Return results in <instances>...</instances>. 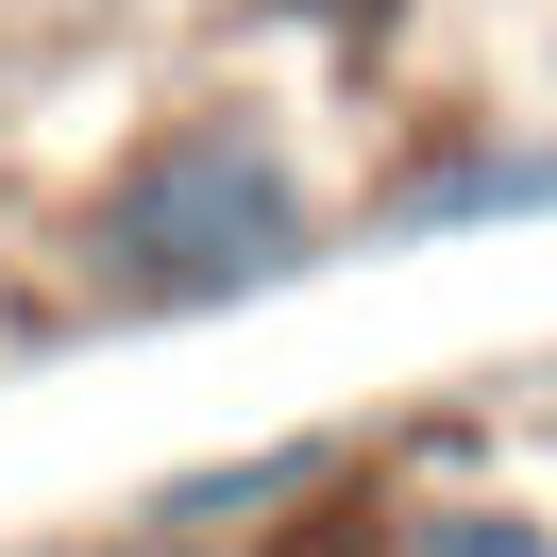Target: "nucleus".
Returning a JSON list of instances; mask_svg holds the SVG:
<instances>
[{"label": "nucleus", "mask_w": 557, "mask_h": 557, "mask_svg": "<svg viewBox=\"0 0 557 557\" xmlns=\"http://www.w3.org/2000/svg\"><path fill=\"white\" fill-rule=\"evenodd\" d=\"M355 203L321 186V152L287 136V102H186L85 186L69 220V271L102 321H237L271 287L338 271Z\"/></svg>", "instance_id": "nucleus-1"}, {"label": "nucleus", "mask_w": 557, "mask_h": 557, "mask_svg": "<svg viewBox=\"0 0 557 557\" xmlns=\"http://www.w3.org/2000/svg\"><path fill=\"white\" fill-rule=\"evenodd\" d=\"M355 473V440L338 422H287V440H237V456H186V473H152L136 490V541H253V523H305L321 490Z\"/></svg>", "instance_id": "nucleus-3"}, {"label": "nucleus", "mask_w": 557, "mask_h": 557, "mask_svg": "<svg viewBox=\"0 0 557 557\" xmlns=\"http://www.w3.org/2000/svg\"><path fill=\"white\" fill-rule=\"evenodd\" d=\"M372 557H557V490H490V473H422L406 507H372Z\"/></svg>", "instance_id": "nucleus-4"}, {"label": "nucleus", "mask_w": 557, "mask_h": 557, "mask_svg": "<svg viewBox=\"0 0 557 557\" xmlns=\"http://www.w3.org/2000/svg\"><path fill=\"white\" fill-rule=\"evenodd\" d=\"M507 220H557V119H440L355 203V237H507Z\"/></svg>", "instance_id": "nucleus-2"}]
</instances>
